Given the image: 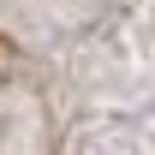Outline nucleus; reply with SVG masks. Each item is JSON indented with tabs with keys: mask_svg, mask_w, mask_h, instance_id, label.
Segmentation results:
<instances>
[]
</instances>
